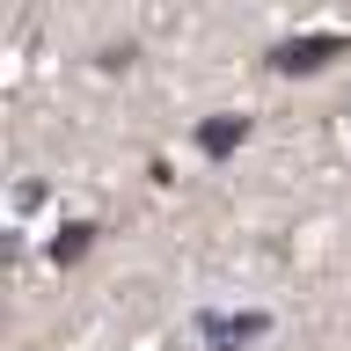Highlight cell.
<instances>
[{"label": "cell", "mask_w": 351, "mask_h": 351, "mask_svg": "<svg viewBox=\"0 0 351 351\" xmlns=\"http://www.w3.org/2000/svg\"><path fill=\"white\" fill-rule=\"evenodd\" d=\"M263 329V315H241V322H205V337L213 344H241V337H256Z\"/></svg>", "instance_id": "cell-2"}, {"label": "cell", "mask_w": 351, "mask_h": 351, "mask_svg": "<svg viewBox=\"0 0 351 351\" xmlns=\"http://www.w3.org/2000/svg\"><path fill=\"white\" fill-rule=\"evenodd\" d=\"M234 139H241V125H205V132H197V147H205V154H227Z\"/></svg>", "instance_id": "cell-4"}, {"label": "cell", "mask_w": 351, "mask_h": 351, "mask_svg": "<svg viewBox=\"0 0 351 351\" xmlns=\"http://www.w3.org/2000/svg\"><path fill=\"white\" fill-rule=\"evenodd\" d=\"M88 241H95V227H66V241L51 249V256H59V263H81V249H88Z\"/></svg>", "instance_id": "cell-3"}, {"label": "cell", "mask_w": 351, "mask_h": 351, "mask_svg": "<svg viewBox=\"0 0 351 351\" xmlns=\"http://www.w3.org/2000/svg\"><path fill=\"white\" fill-rule=\"evenodd\" d=\"M351 51V37H300V44H278V51H263V66H278V73H315L322 59Z\"/></svg>", "instance_id": "cell-1"}]
</instances>
